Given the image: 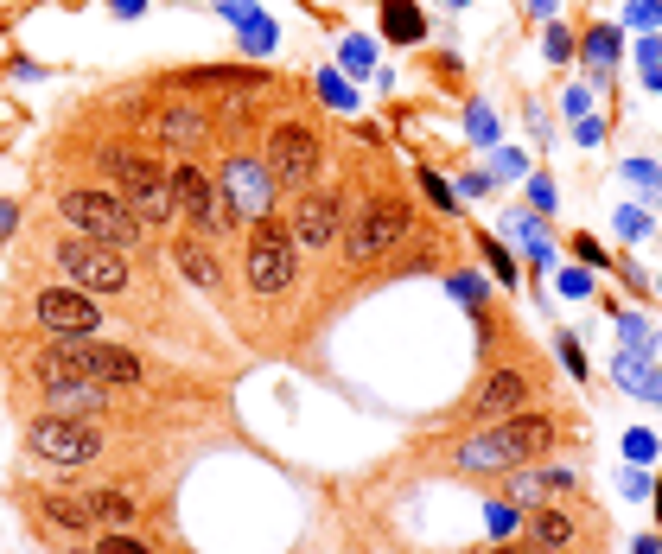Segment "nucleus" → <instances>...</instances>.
<instances>
[{"label": "nucleus", "mask_w": 662, "mask_h": 554, "mask_svg": "<svg viewBox=\"0 0 662 554\" xmlns=\"http://www.w3.org/2000/svg\"><path fill=\"white\" fill-rule=\"evenodd\" d=\"M554 446V421L548 414H503L497 427H484L459 446L465 472H516V465H535Z\"/></svg>", "instance_id": "1"}, {"label": "nucleus", "mask_w": 662, "mask_h": 554, "mask_svg": "<svg viewBox=\"0 0 662 554\" xmlns=\"http://www.w3.org/2000/svg\"><path fill=\"white\" fill-rule=\"evenodd\" d=\"M102 166H109V179H115V198L128 204V211L141 217L147 230H160V223H172V217H179V204H172V185H166V172L153 166V160L109 147V153H102Z\"/></svg>", "instance_id": "2"}, {"label": "nucleus", "mask_w": 662, "mask_h": 554, "mask_svg": "<svg viewBox=\"0 0 662 554\" xmlns=\"http://www.w3.org/2000/svg\"><path fill=\"white\" fill-rule=\"evenodd\" d=\"M217 192H223V211L230 217H274V198H281V185H274V172L261 153H223L217 160Z\"/></svg>", "instance_id": "3"}, {"label": "nucleus", "mask_w": 662, "mask_h": 554, "mask_svg": "<svg viewBox=\"0 0 662 554\" xmlns=\"http://www.w3.org/2000/svg\"><path fill=\"white\" fill-rule=\"evenodd\" d=\"M58 211H64V223H71L77 236L109 242V249H134V236L147 230V223L134 217L115 192H64V198H58Z\"/></svg>", "instance_id": "4"}, {"label": "nucleus", "mask_w": 662, "mask_h": 554, "mask_svg": "<svg viewBox=\"0 0 662 554\" xmlns=\"http://www.w3.org/2000/svg\"><path fill=\"white\" fill-rule=\"evenodd\" d=\"M293 274H300V236H293L281 217L249 223V287L274 300V293L293 287Z\"/></svg>", "instance_id": "5"}, {"label": "nucleus", "mask_w": 662, "mask_h": 554, "mask_svg": "<svg viewBox=\"0 0 662 554\" xmlns=\"http://www.w3.org/2000/svg\"><path fill=\"white\" fill-rule=\"evenodd\" d=\"M26 446L45 465H90L102 459V427L71 421V414H39V421H26Z\"/></svg>", "instance_id": "6"}, {"label": "nucleus", "mask_w": 662, "mask_h": 554, "mask_svg": "<svg viewBox=\"0 0 662 554\" xmlns=\"http://www.w3.org/2000/svg\"><path fill=\"white\" fill-rule=\"evenodd\" d=\"M268 172H274V185H287V192H306L312 179H319V166H325V147H319V134L306 128V121H274L268 128Z\"/></svg>", "instance_id": "7"}, {"label": "nucleus", "mask_w": 662, "mask_h": 554, "mask_svg": "<svg viewBox=\"0 0 662 554\" xmlns=\"http://www.w3.org/2000/svg\"><path fill=\"white\" fill-rule=\"evenodd\" d=\"M166 185H172V204H179V217H185L198 236H217V230H230V223H236L230 211H223V192H217V179H211L204 166L172 160Z\"/></svg>", "instance_id": "8"}, {"label": "nucleus", "mask_w": 662, "mask_h": 554, "mask_svg": "<svg viewBox=\"0 0 662 554\" xmlns=\"http://www.w3.org/2000/svg\"><path fill=\"white\" fill-rule=\"evenodd\" d=\"M58 268H64V281L83 287V293H121L128 287V255L109 249V242H90V236L58 242Z\"/></svg>", "instance_id": "9"}, {"label": "nucleus", "mask_w": 662, "mask_h": 554, "mask_svg": "<svg viewBox=\"0 0 662 554\" xmlns=\"http://www.w3.org/2000/svg\"><path fill=\"white\" fill-rule=\"evenodd\" d=\"M32 319L45 325V332H58V338H96L102 332V306L90 300L83 287H45L39 300H32Z\"/></svg>", "instance_id": "10"}, {"label": "nucleus", "mask_w": 662, "mask_h": 554, "mask_svg": "<svg viewBox=\"0 0 662 554\" xmlns=\"http://www.w3.org/2000/svg\"><path fill=\"white\" fill-rule=\"evenodd\" d=\"M402 236H408V204L402 198H370L344 249H351V262H376V255H389Z\"/></svg>", "instance_id": "11"}, {"label": "nucleus", "mask_w": 662, "mask_h": 554, "mask_svg": "<svg viewBox=\"0 0 662 554\" xmlns=\"http://www.w3.org/2000/svg\"><path fill=\"white\" fill-rule=\"evenodd\" d=\"M293 236H300V249H331L344 236V198L338 192H300V204H293Z\"/></svg>", "instance_id": "12"}, {"label": "nucleus", "mask_w": 662, "mask_h": 554, "mask_svg": "<svg viewBox=\"0 0 662 554\" xmlns=\"http://www.w3.org/2000/svg\"><path fill=\"white\" fill-rule=\"evenodd\" d=\"M71 357L83 363V370L96 376V383H109V389H121V383H141V357L134 351H121V344H90V338H71Z\"/></svg>", "instance_id": "13"}, {"label": "nucleus", "mask_w": 662, "mask_h": 554, "mask_svg": "<svg viewBox=\"0 0 662 554\" xmlns=\"http://www.w3.org/2000/svg\"><path fill=\"white\" fill-rule=\"evenodd\" d=\"M268 71L255 64H198V71H179V90H230V96H261L268 90Z\"/></svg>", "instance_id": "14"}, {"label": "nucleus", "mask_w": 662, "mask_h": 554, "mask_svg": "<svg viewBox=\"0 0 662 554\" xmlns=\"http://www.w3.org/2000/svg\"><path fill=\"white\" fill-rule=\"evenodd\" d=\"M153 134H160L166 147H179V153H198L204 141H211V115H204L198 102H166V109L153 115Z\"/></svg>", "instance_id": "15"}, {"label": "nucleus", "mask_w": 662, "mask_h": 554, "mask_svg": "<svg viewBox=\"0 0 662 554\" xmlns=\"http://www.w3.org/2000/svg\"><path fill=\"white\" fill-rule=\"evenodd\" d=\"M535 402V389H529V376L522 370H491L484 376V389H478V414H516V408H529Z\"/></svg>", "instance_id": "16"}, {"label": "nucleus", "mask_w": 662, "mask_h": 554, "mask_svg": "<svg viewBox=\"0 0 662 554\" xmlns=\"http://www.w3.org/2000/svg\"><path fill=\"white\" fill-rule=\"evenodd\" d=\"M172 268H179V274H185V281H191V287H204V293H217V287H223V268H217V255H211V242H204L198 230H191V236H179V242H172Z\"/></svg>", "instance_id": "17"}, {"label": "nucleus", "mask_w": 662, "mask_h": 554, "mask_svg": "<svg viewBox=\"0 0 662 554\" xmlns=\"http://www.w3.org/2000/svg\"><path fill=\"white\" fill-rule=\"evenodd\" d=\"M567 542H573V510H561V504H535V510H529V548L561 554Z\"/></svg>", "instance_id": "18"}, {"label": "nucleus", "mask_w": 662, "mask_h": 554, "mask_svg": "<svg viewBox=\"0 0 662 554\" xmlns=\"http://www.w3.org/2000/svg\"><path fill=\"white\" fill-rule=\"evenodd\" d=\"M382 32H389L395 45H414L427 32V20H421V7L414 0H382Z\"/></svg>", "instance_id": "19"}, {"label": "nucleus", "mask_w": 662, "mask_h": 554, "mask_svg": "<svg viewBox=\"0 0 662 554\" xmlns=\"http://www.w3.org/2000/svg\"><path fill=\"white\" fill-rule=\"evenodd\" d=\"M45 523H51V529H71V535H90V529H96L90 497H45Z\"/></svg>", "instance_id": "20"}, {"label": "nucleus", "mask_w": 662, "mask_h": 554, "mask_svg": "<svg viewBox=\"0 0 662 554\" xmlns=\"http://www.w3.org/2000/svg\"><path fill=\"white\" fill-rule=\"evenodd\" d=\"M618 383L624 389H631V395H650V402H662V370H656V363L650 357H618Z\"/></svg>", "instance_id": "21"}, {"label": "nucleus", "mask_w": 662, "mask_h": 554, "mask_svg": "<svg viewBox=\"0 0 662 554\" xmlns=\"http://www.w3.org/2000/svg\"><path fill=\"white\" fill-rule=\"evenodd\" d=\"M90 516L102 529H128L134 523V497L128 491H90Z\"/></svg>", "instance_id": "22"}, {"label": "nucleus", "mask_w": 662, "mask_h": 554, "mask_svg": "<svg viewBox=\"0 0 662 554\" xmlns=\"http://www.w3.org/2000/svg\"><path fill=\"white\" fill-rule=\"evenodd\" d=\"M586 58H592V71H612V58H618V32H612V26H592V32H586Z\"/></svg>", "instance_id": "23"}, {"label": "nucleus", "mask_w": 662, "mask_h": 554, "mask_svg": "<svg viewBox=\"0 0 662 554\" xmlns=\"http://www.w3.org/2000/svg\"><path fill=\"white\" fill-rule=\"evenodd\" d=\"M618 332H624V344H631V351H643V357H650V351H656V325H650V319H637V313H624V319H618Z\"/></svg>", "instance_id": "24"}, {"label": "nucleus", "mask_w": 662, "mask_h": 554, "mask_svg": "<svg viewBox=\"0 0 662 554\" xmlns=\"http://www.w3.org/2000/svg\"><path fill=\"white\" fill-rule=\"evenodd\" d=\"M319 96L331 102V109H357V96H351V83H344V77H331V71H319Z\"/></svg>", "instance_id": "25"}, {"label": "nucleus", "mask_w": 662, "mask_h": 554, "mask_svg": "<svg viewBox=\"0 0 662 554\" xmlns=\"http://www.w3.org/2000/svg\"><path fill=\"white\" fill-rule=\"evenodd\" d=\"M274 39H281V32H274V20H249V26H242V51H255V58H261Z\"/></svg>", "instance_id": "26"}, {"label": "nucleus", "mask_w": 662, "mask_h": 554, "mask_svg": "<svg viewBox=\"0 0 662 554\" xmlns=\"http://www.w3.org/2000/svg\"><path fill=\"white\" fill-rule=\"evenodd\" d=\"M624 172H631V185H643V192H650V198L662 204V172H656L650 160H631V166H624Z\"/></svg>", "instance_id": "27"}, {"label": "nucleus", "mask_w": 662, "mask_h": 554, "mask_svg": "<svg viewBox=\"0 0 662 554\" xmlns=\"http://www.w3.org/2000/svg\"><path fill=\"white\" fill-rule=\"evenodd\" d=\"M484 262H491V274H497L503 287L516 281V262H510V249H497V242H484Z\"/></svg>", "instance_id": "28"}, {"label": "nucleus", "mask_w": 662, "mask_h": 554, "mask_svg": "<svg viewBox=\"0 0 662 554\" xmlns=\"http://www.w3.org/2000/svg\"><path fill=\"white\" fill-rule=\"evenodd\" d=\"M465 121H472V141H497V115L484 109V102H472V115H465Z\"/></svg>", "instance_id": "29"}, {"label": "nucleus", "mask_w": 662, "mask_h": 554, "mask_svg": "<svg viewBox=\"0 0 662 554\" xmlns=\"http://www.w3.org/2000/svg\"><path fill=\"white\" fill-rule=\"evenodd\" d=\"M650 453H656V434H643V427H631V434H624V459H637V465H643Z\"/></svg>", "instance_id": "30"}, {"label": "nucleus", "mask_w": 662, "mask_h": 554, "mask_svg": "<svg viewBox=\"0 0 662 554\" xmlns=\"http://www.w3.org/2000/svg\"><path fill=\"white\" fill-rule=\"evenodd\" d=\"M96 554H147V548H141V542H134V535H128V529H109V542H102Z\"/></svg>", "instance_id": "31"}, {"label": "nucleus", "mask_w": 662, "mask_h": 554, "mask_svg": "<svg viewBox=\"0 0 662 554\" xmlns=\"http://www.w3.org/2000/svg\"><path fill=\"white\" fill-rule=\"evenodd\" d=\"M421 185H427V198L440 204V211H459V204H452V185H446V179H433V172H421Z\"/></svg>", "instance_id": "32"}, {"label": "nucleus", "mask_w": 662, "mask_h": 554, "mask_svg": "<svg viewBox=\"0 0 662 554\" xmlns=\"http://www.w3.org/2000/svg\"><path fill=\"white\" fill-rule=\"evenodd\" d=\"M217 13H223V20H236V26H249V20H261V13L249 7V0H217Z\"/></svg>", "instance_id": "33"}, {"label": "nucleus", "mask_w": 662, "mask_h": 554, "mask_svg": "<svg viewBox=\"0 0 662 554\" xmlns=\"http://www.w3.org/2000/svg\"><path fill=\"white\" fill-rule=\"evenodd\" d=\"M344 64H351V71H370V39H344Z\"/></svg>", "instance_id": "34"}, {"label": "nucleus", "mask_w": 662, "mask_h": 554, "mask_svg": "<svg viewBox=\"0 0 662 554\" xmlns=\"http://www.w3.org/2000/svg\"><path fill=\"white\" fill-rule=\"evenodd\" d=\"M452 293H459V300H484V281H478V274H452Z\"/></svg>", "instance_id": "35"}, {"label": "nucleus", "mask_w": 662, "mask_h": 554, "mask_svg": "<svg viewBox=\"0 0 662 554\" xmlns=\"http://www.w3.org/2000/svg\"><path fill=\"white\" fill-rule=\"evenodd\" d=\"M573 255H586V268H605V249L592 236H573Z\"/></svg>", "instance_id": "36"}, {"label": "nucleus", "mask_w": 662, "mask_h": 554, "mask_svg": "<svg viewBox=\"0 0 662 554\" xmlns=\"http://www.w3.org/2000/svg\"><path fill=\"white\" fill-rule=\"evenodd\" d=\"M548 58H554V64H561V58H573V39H567L561 26H548Z\"/></svg>", "instance_id": "37"}, {"label": "nucleus", "mask_w": 662, "mask_h": 554, "mask_svg": "<svg viewBox=\"0 0 662 554\" xmlns=\"http://www.w3.org/2000/svg\"><path fill=\"white\" fill-rule=\"evenodd\" d=\"M561 357H567V370H573V376H586V357H580V338H567V332H561Z\"/></svg>", "instance_id": "38"}, {"label": "nucleus", "mask_w": 662, "mask_h": 554, "mask_svg": "<svg viewBox=\"0 0 662 554\" xmlns=\"http://www.w3.org/2000/svg\"><path fill=\"white\" fill-rule=\"evenodd\" d=\"M491 529L510 535V529H516V504H491Z\"/></svg>", "instance_id": "39"}, {"label": "nucleus", "mask_w": 662, "mask_h": 554, "mask_svg": "<svg viewBox=\"0 0 662 554\" xmlns=\"http://www.w3.org/2000/svg\"><path fill=\"white\" fill-rule=\"evenodd\" d=\"M529 198H535V211H554V185L548 179H529Z\"/></svg>", "instance_id": "40"}, {"label": "nucleus", "mask_w": 662, "mask_h": 554, "mask_svg": "<svg viewBox=\"0 0 662 554\" xmlns=\"http://www.w3.org/2000/svg\"><path fill=\"white\" fill-rule=\"evenodd\" d=\"M618 230H624V236H650V217H643V211H624Z\"/></svg>", "instance_id": "41"}, {"label": "nucleus", "mask_w": 662, "mask_h": 554, "mask_svg": "<svg viewBox=\"0 0 662 554\" xmlns=\"http://www.w3.org/2000/svg\"><path fill=\"white\" fill-rule=\"evenodd\" d=\"M561 293H567V300H580V293H592V274H567V281H561Z\"/></svg>", "instance_id": "42"}, {"label": "nucleus", "mask_w": 662, "mask_h": 554, "mask_svg": "<svg viewBox=\"0 0 662 554\" xmlns=\"http://www.w3.org/2000/svg\"><path fill=\"white\" fill-rule=\"evenodd\" d=\"M459 192H465V198H478V192H491V179H484V172H465V179H459Z\"/></svg>", "instance_id": "43"}, {"label": "nucleus", "mask_w": 662, "mask_h": 554, "mask_svg": "<svg viewBox=\"0 0 662 554\" xmlns=\"http://www.w3.org/2000/svg\"><path fill=\"white\" fill-rule=\"evenodd\" d=\"M109 7L121 13V20H134V13H141V7H147V0H109Z\"/></svg>", "instance_id": "44"}, {"label": "nucleus", "mask_w": 662, "mask_h": 554, "mask_svg": "<svg viewBox=\"0 0 662 554\" xmlns=\"http://www.w3.org/2000/svg\"><path fill=\"white\" fill-rule=\"evenodd\" d=\"M637 554H662V535H643V542H637Z\"/></svg>", "instance_id": "45"}, {"label": "nucleus", "mask_w": 662, "mask_h": 554, "mask_svg": "<svg viewBox=\"0 0 662 554\" xmlns=\"http://www.w3.org/2000/svg\"><path fill=\"white\" fill-rule=\"evenodd\" d=\"M13 230V204H0V236H7Z\"/></svg>", "instance_id": "46"}, {"label": "nucleus", "mask_w": 662, "mask_h": 554, "mask_svg": "<svg viewBox=\"0 0 662 554\" xmlns=\"http://www.w3.org/2000/svg\"><path fill=\"white\" fill-rule=\"evenodd\" d=\"M650 497H656V516H662V478H656V484H650Z\"/></svg>", "instance_id": "47"}, {"label": "nucleus", "mask_w": 662, "mask_h": 554, "mask_svg": "<svg viewBox=\"0 0 662 554\" xmlns=\"http://www.w3.org/2000/svg\"><path fill=\"white\" fill-rule=\"evenodd\" d=\"M491 554H529V548H510V542H503V548H491Z\"/></svg>", "instance_id": "48"}, {"label": "nucleus", "mask_w": 662, "mask_h": 554, "mask_svg": "<svg viewBox=\"0 0 662 554\" xmlns=\"http://www.w3.org/2000/svg\"><path fill=\"white\" fill-rule=\"evenodd\" d=\"M71 554H96V548H71Z\"/></svg>", "instance_id": "49"}]
</instances>
